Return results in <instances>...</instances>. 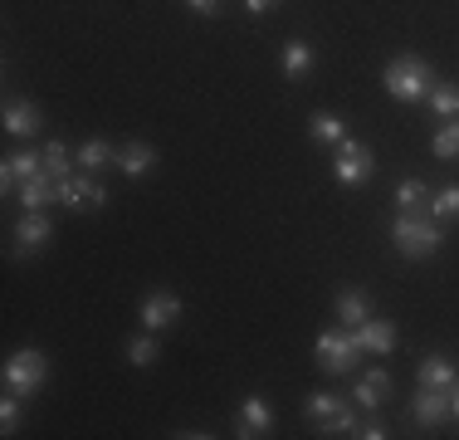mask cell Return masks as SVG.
Returning <instances> with one entry per match:
<instances>
[{
    "label": "cell",
    "mask_w": 459,
    "mask_h": 440,
    "mask_svg": "<svg viewBox=\"0 0 459 440\" xmlns=\"http://www.w3.org/2000/svg\"><path fill=\"white\" fill-rule=\"evenodd\" d=\"M15 201H20V211H45L49 201H59V181H54L49 172H39V176H30V181H20Z\"/></svg>",
    "instance_id": "5bb4252c"
},
{
    "label": "cell",
    "mask_w": 459,
    "mask_h": 440,
    "mask_svg": "<svg viewBox=\"0 0 459 440\" xmlns=\"http://www.w3.org/2000/svg\"><path fill=\"white\" fill-rule=\"evenodd\" d=\"M411 416L425 426V431H435L440 421H450V392H435V387H415V406Z\"/></svg>",
    "instance_id": "8fae6325"
},
{
    "label": "cell",
    "mask_w": 459,
    "mask_h": 440,
    "mask_svg": "<svg viewBox=\"0 0 459 440\" xmlns=\"http://www.w3.org/2000/svg\"><path fill=\"white\" fill-rule=\"evenodd\" d=\"M357 436H362V440H386L391 431H386L381 421H362V426H357Z\"/></svg>",
    "instance_id": "4dcf8cb0"
},
{
    "label": "cell",
    "mask_w": 459,
    "mask_h": 440,
    "mask_svg": "<svg viewBox=\"0 0 459 440\" xmlns=\"http://www.w3.org/2000/svg\"><path fill=\"white\" fill-rule=\"evenodd\" d=\"M367 318H371V304H367L362 289H342V294H337V323H342V328H362Z\"/></svg>",
    "instance_id": "d6986e66"
},
{
    "label": "cell",
    "mask_w": 459,
    "mask_h": 440,
    "mask_svg": "<svg viewBox=\"0 0 459 440\" xmlns=\"http://www.w3.org/2000/svg\"><path fill=\"white\" fill-rule=\"evenodd\" d=\"M386 396H391V372H386V367H371V372H362V382H357L352 406H362V411H377Z\"/></svg>",
    "instance_id": "9a60e30c"
},
{
    "label": "cell",
    "mask_w": 459,
    "mask_h": 440,
    "mask_svg": "<svg viewBox=\"0 0 459 440\" xmlns=\"http://www.w3.org/2000/svg\"><path fill=\"white\" fill-rule=\"evenodd\" d=\"M455 382H459V367L445 352H430V357L415 367V387H435V392H455Z\"/></svg>",
    "instance_id": "7c38bea8"
},
{
    "label": "cell",
    "mask_w": 459,
    "mask_h": 440,
    "mask_svg": "<svg viewBox=\"0 0 459 440\" xmlns=\"http://www.w3.org/2000/svg\"><path fill=\"white\" fill-rule=\"evenodd\" d=\"M59 206H69V211H108V191L98 186L93 172H69L59 181Z\"/></svg>",
    "instance_id": "8992f818"
},
{
    "label": "cell",
    "mask_w": 459,
    "mask_h": 440,
    "mask_svg": "<svg viewBox=\"0 0 459 440\" xmlns=\"http://www.w3.org/2000/svg\"><path fill=\"white\" fill-rule=\"evenodd\" d=\"M239 440H255V436H274V406L264 401V396H245V406H239Z\"/></svg>",
    "instance_id": "9c48e42d"
},
{
    "label": "cell",
    "mask_w": 459,
    "mask_h": 440,
    "mask_svg": "<svg viewBox=\"0 0 459 440\" xmlns=\"http://www.w3.org/2000/svg\"><path fill=\"white\" fill-rule=\"evenodd\" d=\"M152 167H157V147L152 142H127V147H117V172L123 176H147Z\"/></svg>",
    "instance_id": "e0dca14e"
},
{
    "label": "cell",
    "mask_w": 459,
    "mask_h": 440,
    "mask_svg": "<svg viewBox=\"0 0 459 440\" xmlns=\"http://www.w3.org/2000/svg\"><path fill=\"white\" fill-rule=\"evenodd\" d=\"M157 357H161L157 338H152L147 328H142V333L133 338V343H127V362H133V367H157Z\"/></svg>",
    "instance_id": "484cf974"
},
{
    "label": "cell",
    "mask_w": 459,
    "mask_h": 440,
    "mask_svg": "<svg viewBox=\"0 0 459 440\" xmlns=\"http://www.w3.org/2000/svg\"><path fill=\"white\" fill-rule=\"evenodd\" d=\"M391 245H396L406 260H430V255H440L445 230H440V220H435V216L396 211V220H391Z\"/></svg>",
    "instance_id": "6da1fadb"
},
{
    "label": "cell",
    "mask_w": 459,
    "mask_h": 440,
    "mask_svg": "<svg viewBox=\"0 0 459 440\" xmlns=\"http://www.w3.org/2000/svg\"><path fill=\"white\" fill-rule=\"evenodd\" d=\"M74 157H79V172H103V167H117V147L113 142H103V137H89V142H79V152H74Z\"/></svg>",
    "instance_id": "ac0fdd59"
},
{
    "label": "cell",
    "mask_w": 459,
    "mask_h": 440,
    "mask_svg": "<svg viewBox=\"0 0 459 440\" xmlns=\"http://www.w3.org/2000/svg\"><path fill=\"white\" fill-rule=\"evenodd\" d=\"M381 88H386L396 103H420V98H430V88H435V69L420 59V54H396V59L381 69Z\"/></svg>",
    "instance_id": "7a4b0ae2"
},
{
    "label": "cell",
    "mask_w": 459,
    "mask_h": 440,
    "mask_svg": "<svg viewBox=\"0 0 459 440\" xmlns=\"http://www.w3.org/2000/svg\"><path fill=\"white\" fill-rule=\"evenodd\" d=\"M308 132H313V142H323V147H337L342 137H352L347 118H337V113H313L308 118Z\"/></svg>",
    "instance_id": "ffe728a7"
},
{
    "label": "cell",
    "mask_w": 459,
    "mask_h": 440,
    "mask_svg": "<svg viewBox=\"0 0 459 440\" xmlns=\"http://www.w3.org/2000/svg\"><path fill=\"white\" fill-rule=\"evenodd\" d=\"M186 10H195V15H215V10H221V0H186Z\"/></svg>",
    "instance_id": "1f68e13d"
},
{
    "label": "cell",
    "mask_w": 459,
    "mask_h": 440,
    "mask_svg": "<svg viewBox=\"0 0 459 440\" xmlns=\"http://www.w3.org/2000/svg\"><path fill=\"white\" fill-rule=\"evenodd\" d=\"M20 401H25L20 392L0 396V431H5V436H15V426H20Z\"/></svg>",
    "instance_id": "f546056e"
},
{
    "label": "cell",
    "mask_w": 459,
    "mask_h": 440,
    "mask_svg": "<svg viewBox=\"0 0 459 440\" xmlns=\"http://www.w3.org/2000/svg\"><path fill=\"white\" fill-rule=\"evenodd\" d=\"M45 172V152H10L5 162H0V186L5 191H20V181H30V176Z\"/></svg>",
    "instance_id": "30bf717a"
},
{
    "label": "cell",
    "mask_w": 459,
    "mask_h": 440,
    "mask_svg": "<svg viewBox=\"0 0 459 440\" xmlns=\"http://www.w3.org/2000/svg\"><path fill=\"white\" fill-rule=\"evenodd\" d=\"M347 406H352V401H342L337 392H313V396H308V416H313V426L327 421V416H337V411H347Z\"/></svg>",
    "instance_id": "4316f807"
},
{
    "label": "cell",
    "mask_w": 459,
    "mask_h": 440,
    "mask_svg": "<svg viewBox=\"0 0 459 440\" xmlns=\"http://www.w3.org/2000/svg\"><path fill=\"white\" fill-rule=\"evenodd\" d=\"M308 74H313V44L289 40L283 44V79H308Z\"/></svg>",
    "instance_id": "44dd1931"
},
{
    "label": "cell",
    "mask_w": 459,
    "mask_h": 440,
    "mask_svg": "<svg viewBox=\"0 0 459 440\" xmlns=\"http://www.w3.org/2000/svg\"><path fill=\"white\" fill-rule=\"evenodd\" d=\"M450 416H459V382H455V392H450Z\"/></svg>",
    "instance_id": "836d02e7"
},
{
    "label": "cell",
    "mask_w": 459,
    "mask_h": 440,
    "mask_svg": "<svg viewBox=\"0 0 459 440\" xmlns=\"http://www.w3.org/2000/svg\"><path fill=\"white\" fill-rule=\"evenodd\" d=\"M430 152H435L440 162H459V118L440 123V132L430 137Z\"/></svg>",
    "instance_id": "cb8c5ba5"
},
{
    "label": "cell",
    "mask_w": 459,
    "mask_h": 440,
    "mask_svg": "<svg viewBox=\"0 0 459 440\" xmlns=\"http://www.w3.org/2000/svg\"><path fill=\"white\" fill-rule=\"evenodd\" d=\"M274 5H279V0H245V10H249V15H269Z\"/></svg>",
    "instance_id": "d6a6232c"
},
{
    "label": "cell",
    "mask_w": 459,
    "mask_h": 440,
    "mask_svg": "<svg viewBox=\"0 0 459 440\" xmlns=\"http://www.w3.org/2000/svg\"><path fill=\"white\" fill-rule=\"evenodd\" d=\"M54 235V220L45 211H25L15 220V255H35V250H45Z\"/></svg>",
    "instance_id": "ba28073f"
},
{
    "label": "cell",
    "mask_w": 459,
    "mask_h": 440,
    "mask_svg": "<svg viewBox=\"0 0 459 440\" xmlns=\"http://www.w3.org/2000/svg\"><path fill=\"white\" fill-rule=\"evenodd\" d=\"M357 343H362V352H396V323H386V318H367L362 328H352Z\"/></svg>",
    "instance_id": "2e32d148"
},
{
    "label": "cell",
    "mask_w": 459,
    "mask_h": 440,
    "mask_svg": "<svg viewBox=\"0 0 459 440\" xmlns=\"http://www.w3.org/2000/svg\"><path fill=\"white\" fill-rule=\"evenodd\" d=\"M391 201H396V211H420V206H430V186H425L420 176H401Z\"/></svg>",
    "instance_id": "7402d4cb"
},
{
    "label": "cell",
    "mask_w": 459,
    "mask_h": 440,
    "mask_svg": "<svg viewBox=\"0 0 459 440\" xmlns=\"http://www.w3.org/2000/svg\"><path fill=\"white\" fill-rule=\"evenodd\" d=\"M425 103H430L435 118H445V123H450V118H459V88L455 84H435Z\"/></svg>",
    "instance_id": "603a6c76"
},
{
    "label": "cell",
    "mask_w": 459,
    "mask_h": 440,
    "mask_svg": "<svg viewBox=\"0 0 459 440\" xmlns=\"http://www.w3.org/2000/svg\"><path fill=\"white\" fill-rule=\"evenodd\" d=\"M318 436H357V411L347 406V411L327 416V421H318Z\"/></svg>",
    "instance_id": "f1b7e54d"
},
{
    "label": "cell",
    "mask_w": 459,
    "mask_h": 440,
    "mask_svg": "<svg viewBox=\"0 0 459 440\" xmlns=\"http://www.w3.org/2000/svg\"><path fill=\"white\" fill-rule=\"evenodd\" d=\"M313 352H318V367L327 372V377H347V372H357L362 343H357L352 328H327V333H318Z\"/></svg>",
    "instance_id": "3957f363"
},
{
    "label": "cell",
    "mask_w": 459,
    "mask_h": 440,
    "mask_svg": "<svg viewBox=\"0 0 459 440\" xmlns=\"http://www.w3.org/2000/svg\"><path fill=\"white\" fill-rule=\"evenodd\" d=\"M181 299L171 289H152V294H142V304H137V318H142V328L147 333H167V328H177L181 323Z\"/></svg>",
    "instance_id": "52a82bcc"
},
{
    "label": "cell",
    "mask_w": 459,
    "mask_h": 440,
    "mask_svg": "<svg viewBox=\"0 0 459 440\" xmlns=\"http://www.w3.org/2000/svg\"><path fill=\"white\" fill-rule=\"evenodd\" d=\"M430 216L435 220H459V181L455 186H440V191L430 196Z\"/></svg>",
    "instance_id": "83f0119b"
},
{
    "label": "cell",
    "mask_w": 459,
    "mask_h": 440,
    "mask_svg": "<svg viewBox=\"0 0 459 440\" xmlns=\"http://www.w3.org/2000/svg\"><path fill=\"white\" fill-rule=\"evenodd\" d=\"M39 152H45V172L54 176V181H64V176L74 172V162H79V157H74L69 147H64V142H45V147H39Z\"/></svg>",
    "instance_id": "d4e9b609"
},
{
    "label": "cell",
    "mask_w": 459,
    "mask_h": 440,
    "mask_svg": "<svg viewBox=\"0 0 459 440\" xmlns=\"http://www.w3.org/2000/svg\"><path fill=\"white\" fill-rule=\"evenodd\" d=\"M45 377H49V362H45V352L39 348H20V352H10V362H5V372H0V382H5V392H20L30 401L39 387H45Z\"/></svg>",
    "instance_id": "277c9868"
},
{
    "label": "cell",
    "mask_w": 459,
    "mask_h": 440,
    "mask_svg": "<svg viewBox=\"0 0 459 440\" xmlns=\"http://www.w3.org/2000/svg\"><path fill=\"white\" fill-rule=\"evenodd\" d=\"M371 172H377V152H371L362 137H342L333 147V176L342 186H367Z\"/></svg>",
    "instance_id": "5b68a950"
},
{
    "label": "cell",
    "mask_w": 459,
    "mask_h": 440,
    "mask_svg": "<svg viewBox=\"0 0 459 440\" xmlns=\"http://www.w3.org/2000/svg\"><path fill=\"white\" fill-rule=\"evenodd\" d=\"M39 128H45V108L39 103H25V98L5 103V132L10 137H35Z\"/></svg>",
    "instance_id": "4fadbf2b"
}]
</instances>
